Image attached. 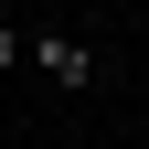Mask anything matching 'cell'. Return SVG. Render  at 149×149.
Masks as SVG:
<instances>
[{
	"label": "cell",
	"mask_w": 149,
	"mask_h": 149,
	"mask_svg": "<svg viewBox=\"0 0 149 149\" xmlns=\"http://www.w3.org/2000/svg\"><path fill=\"white\" fill-rule=\"evenodd\" d=\"M11 64H22V32H11V22H0V74H11Z\"/></svg>",
	"instance_id": "2"
},
{
	"label": "cell",
	"mask_w": 149,
	"mask_h": 149,
	"mask_svg": "<svg viewBox=\"0 0 149 149\" xmlns=\"http://www.w3.org/2000/svg\"><path fill=\"white\" fill-rule=\"evenodd\" d=\"M32 64H43V85H64V96H85V85L107 74L85 32H32Z\"/></svg>",
	"instance_id": "1"
}]
</instances>
